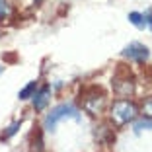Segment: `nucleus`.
<instances>
[{"label": "nucleus", "mask_w": 152, "mask_h": 152, "mask_svg": "<svg viewBox=\"0 0 152 152\" xmlns=\"http://www.w3.org/2000/svg\"><path fill=\"white\" fill-rule=\"evenodd\" d=\"M113 84V92H115L119 98H127V96L134 94V76L125 64H119L111 78Z\"/></svg>", "instance_id": "1"}, {"label": "nucleus", "mask_w": 152, "mask_h": 152, "mask_svg": "<svg viewBox=\"0 0 152 152\" xmlns=\"http://www.w3.org/2000/svg\"><path fill=\"white\" fill-rule=\"evenodd\" d=\"M80 102L86 111H90L92 115H98L105 107V94L99 86H90L80 92Z\"/></svg>", "instance_id": "2"}, {"label": "nucleus", "mask_w": 152, "mask_h": 152, "mask_svg": "<svg viewBox=\"0 0 152 152\" xmlns=\"http://www.w3.org/2000/svg\"><path fill=\"white\" fill-rule=\"evenodd\" d=\"M63 119L80 121V113H78V109H76L72 103H61V105H57V107L51 109V113L45 117V129L49 131V133H53Z\"/></svg>", "instance_id": "3"}, {"label": "nucleus", "mask_w": 152, "mask_h": 152, "mask_svg": "<svg viewBox=\"0 0 152 152\" xmlns=\"http://www.w3.org/2000/svg\"><path fill=\"white\" fill-rule=\"evenodd\" d=\"M139 113V105L134 102H129V99H117L111 105V121L115 125H125L129 121H133Z\"/></svg>", "instance_id": "4"}, {"label": "nucleus", "mask_w": 152, "mask_h": 152, "mask_svg": "<svg viewBox=\"0 0 152 152\" xmlns=\"http://www.w3.org/2000/svg\"><path fill=\"white\" fill-rule=\"evenodd\" d=\"M123 57L131 58V61H137V63H144V61L150 57V51H148V47L142 45V43H131V45L125 47Z\"/></svg>", "instance_id": "5"}, {"label": "nucleus", "mask_w": 152, "mask_h": 152, "mask_svg": "<svg viewBox=\"0 0 152 152\" xmlns=\"http://www.w3.org/2000/svg\"><path fill=\"white\" fill-rule=\"evenodd\" d=\"M49 96H51V88L49 86H43L39 92L33 94V109L35 111H43L49 103Z\"/></svg>", "instance_id": "6"}, {"label": "nucleus", "mask_w": 152, "mask_h": 152, "mask_svg": "<svg viewBox=\"0 0 152 152\" xmlns=\"http://www.w3.org/2000/svg\"><path fill=\"white\" fill-rule=\"evenodd\" d=\"M20 127H22V119H20V121H14L12 125H10L8 129L4 131V133L0 134V140H8L10 137H14V134L18 133V129H20Z\"/></svg>", "instance_id": "7"}, {"label": "nucleus", "mask_w": 152, "mask_h": 152, "mask_svg": "<svg viewBox=\"0 0 152 152\" xmlns=\"http://www.w3.org/2000/svg\"><path fill=\"white\" fill-rule=\"evenodd\" d=\"M37 92V82H29V84L26 86V88L20 92V96L18 98L20 99H29V98H33V94Z\"/></svg>", "instance_id": "8"}, {"label": "nucleus", "mask_w": 152, "mask_h": 152, "mask_svg": "<svg viewBox=\"0 0 152 152\" xmlns=\"http://www.w3.org/2000/svg\"><path fill=\"white\" fill-rule=\"evenodd\" d=\"M31 152H43V137L41 131H35L31 137Z\"/></svg>", "instance_id": "9"}, {"label": "nucleus", "mask_w": 152, "mask_h": 152, "mask_svg": "<svg viewBox=\"0 0 152 152\" xmlns=\"http://www.w3.org/2000/svg\"><path fill=\"white\" fill-rule=\"evenodd\" d=\"M129 22L133 23L134 27H139V29H144V18H142V14H139V12H131L129 14Z\"/></svg>", "instance_id": "10"}, {"label": "nucleus", "mask_w": 152, "mask_h": 152, "mask_svg": "<svg viewBox=\"0 0 152 152\" xmlns=\"http://www.w3.org/2000/svg\"><path fill=\"white\" fill-rule=\"evenodd\" d=\"M140 131H152V119H140L134 123V133H140Z\"/></svg>", "instance_id": "11"}, {"label": "nucleus", "mask_w": 152, "mask_h": 152, "mask_svg": "<svg viewBox=\"0 0 152 152\" xmlns=\"http://www.w3.org/2000/svg\"><path fill=\"white\" fill-rule=\"evenodd\" d=\"M142 113L148 117V119H152V98L144 99V103H142Z\"/></svg>", "instance_id": "12"}, {"label": "nucleus", "mask_w": 152, "mask_h": 152, "mask_svg": "<svg viewBox=\"0 0 152 152\" xmlns=\"http://www.w3.org/2000/svg\"><path fill=\"white\" fill-rule=\"evenodd\" d=\"M8 14H10V4L6 0H0V20H4Z\"/></svg>", "instance_id": "13"}, {"label": "nucleus", "mask_w": 152, "mask_h": 152, "mask_svg": "<svg viewBox=\"0 0 152 152\" xmlns=\"http://www.w3.org/2000/svg\"><path fill=\"white\" fill-rule=\"evenodd\" d=\"M142 18H144V26H146L148 29H152V10H146V12L142 14Z\"/></svg>", "instance_id": "14"}, {"label": "nucleus", "mask_w": 152, "mask_h": 152, "mask_svg": "<svg viewBox=\"0 0 152 152\" xmlns=\"http://www.w3.org/2000/svg\"><path fill=\"white\" fill-rule=\"evenodd\" d=\"M33 2H35V4H41V2H43V0H33Z\"/></svg>", "instance_id": "15"}, {"label": "nucleus", "mask_w": 152, "mask_h": 152, "mask_svg": "<svg viewBox=\"0 0 152 152\" xmlns=\"http://www.w3.org/2000/svg\"><path fill=\"white\" fill-rule=\"evenodd\" d=\"M0 72H2V66H0Z\"/></svg>", "instance_id": "16"}]
</instances>
